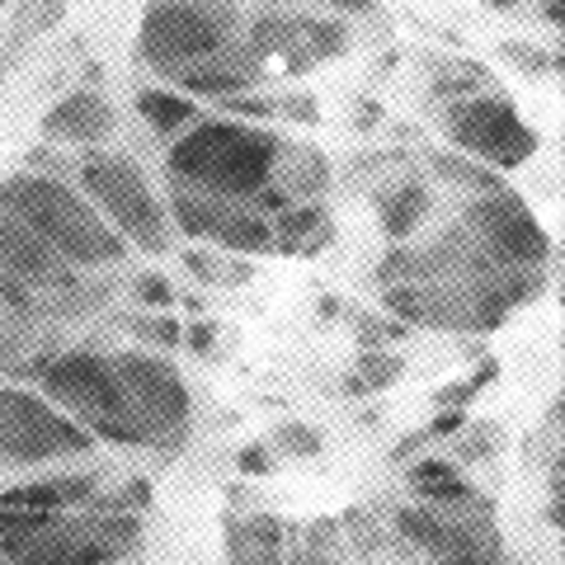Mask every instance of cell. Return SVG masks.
<instances>
[{
  "label": "cell",
  "mask_w": 565,
  "mask_h": 565,
  "mask_svg": "<svg viewBox=\"0 0 565 565\" xmlns=\"http://www.w3.org/2000/svg\"><path fill=\"white\" fill-rule=\"evenodd\" d=\"M282 137L259 122L232 118H193L189 132L166 151L174 184L217 193V199H255L278 180Z\"/></svg>",
  "instance_id": "obj_1"
},
{
  "label": "cell",
  "mask_w": 565,
  "mask_h": 565,
  "mask_svg": "<svg viewBox=\"0 0 565 565\" xmlns=\"http://www.w3.org/2000/svg\"><path fill=\"white\" fill-rule=\"evenodd\" d=\"M0 207L33 226L71 264H118L128 255V241L99 217L85 193L43 180V174H10L0 184Z\"/></svg>",
  "instance_id": "obj_2"
},
{
  "label": "cell",
  "mask_w": 565,
  "mask_h": 565,
  "mask_svg": "<svg viewBox=\"0 0 565 565\" xmlns=\"http://www.w3.org/2000/svg\"><path fill=\"white\" fill-rule=\"evenodd\" d=\"M141 546L137 514H52L39 527L0 537V565H114Z\"/></svg>",
  "instance_id": "obj_3"
},
{
  "label": "cell",
  "mask_w": 565,
  "mask_h": 565,
  "mask_svg": "<svg viewBox=\"0 0 565 565\" xmlns=\"http://www.w3.org/2000/svg\"><path fill=\"white\" fill-rule=\"evenodd\" d=\"M241 39V10L232 0H151L141 14V57H147L170 81L174 71L199 66L217 52L236 47Z\"/></svg>",
  "instance_id": "obj_4"
},
{
  "label": "cell",
  "mask_w": 565,
  "mask_h": 565,
  "mask_svg": "<svg viewBox=\"0 0 565 565\" xmlns=\"http://www.w3.org/2000/svg\"><path fill=\"white\" fill-rule=\"evenodd\" d=\"M81 189L122 241H132L147 255H166V245H170L166 207L132 161H122V156H85Z\"/></svg>",
  "instance_id": "obj_5"
},
{
  "label": "cell",
  "mask_w": 565,
  "mask_h": 565,
  "mask_svg": "<svg viewBox=\"0 0 565 565\" xmlns=\"http://www.w3.org/2000/svg\"><path fill=\"white\" fill-rule=\"evenodd\" d=\"M90 448H95V434L71 415H62L47 396L0 386V457L39 467V462H57V457H76Z\"/></svg>",
  "instance_id": "obj_6"
},
{
  "label": "cell",
  "mask_w": 565,
  "mask_h": 565,
  "mask_svg": "<svg viewBox=\"0 0 565 565\" xmlns=\"http://www.w3.org/2000/svg\"><path fill=\"white\" fill-rule=\"evenodd\" d=\"M24 373L39 377L43 396L76 424L132 411L128 392L114 373V359H99V353H39V359L24 363Z\"/></svg>",
  "instance_id": "obj_7"
},
{
  "label": "cell",
  "mask_w": 565,
  "mask_h": 565,
  "mask_svg": "<svg viewBox=\"0 0 565 565\" xmlns=\"http://www.w3.org/2000/svg\"><path fill=\"white\" fill-rule=\"evenodd\" d=\"M444 132L452 137L457 151L481 156L494 170H519L537 151V132L514 114V104L500 95L481 99H457L444 114Z\"/></svg>",
  "instance_id": "obj_8"
},
{
  "label": "cell",
  "mask_w": 565,
  "mask_h": 565,
  "mask_svg": "<svg viewBox=\"0 0 565 565\" xmlns=\"http://www.w3.org/2000/svg\"><path fill=\"white\" fill-rule=\"evenodd\" d=\"M170 217L193 241H217L236 255H264L274 250V226L264 222L255 199H217V193L174 184L170 193Z\"/></svg>",
  "instance_id": "obj_9"
},
{
  "label": "cell",
  "mask_w": 565,
  "mask_h": 565,
  "mask_svg": "<svg viewBox=\"0 0 565 565\" xmlns=\"http://www.w3.org/2000/svg\"><path fill=\"white\" fill-rule=\"evenodd\" d=\"M467 236L500 264V269H533L552 259V236L509 189H490L467 207Z\"/></svg>",
  "instance_id": "obj_10"
},
{
  "label": "cell",
  "mask_w": 565,
  "mask_h": 565,
  "mask_svg": "<svg viewBox=\"0 0 565 565\" xmlns=\"http://www.w3.org/2000/svg\"><path fill=\"white\" fill-rule=\"evenodd\" d=\"M114 373L128 392V405L151 424L161 438L184 434L189 424V386L174 373L166 359H151V353H118Z\"/></svg>",
  "instance_id": "obj_11"
},
{
  "label": "cell",
  "mask_w": 565,
  "mask_h": 565,
  "mask_svg": "<svg viewBox=\"0 0 565 565\" xmlns=\"http://www.w3.org/2000/svg\"><path fill=\"white\" fill-rule=\"evenodd\" d=\"M255 81H259V52H236V47H226V52H217V57H207L199 66H184V71L170 76V85L180 95H207V99L245 95Z\"/></svg>",
  "instance_id": "obj_12"
},
{
  "label": "cell",
  "mask_w": 565,
  "mask_h": 565,
  "mask_svg": "<svg viewBox=\"0 0 565 565\" xmlns=\"http://www.w3.org/2000/svg\"><path fill=\"white\" fill-rule=\"evenodd\" d=\"M43 132L52 141H76V147H90V141H104L114 132V109L90 90L66 95L57 109H47Z\"/></svg>",
  "instance_id": "obj_13"
},
{
  "label": "cell",
  "mask_w": 565,
  "mask_h": 565,
  "mask_svg": "<svg viewBox=\"0 0 565 565\" xmlns=\"http://www.w3.org/2000/svg\"><path fill=\"white\" fill-rule=\"evenodd\" d=\"M90 500H95V476H47V481L0 490V504H10V509H47V514L85 509Z\"/></svg>",
  "instance_id": "obj_14"
},
{
  "label": "cell",
  "mask_w": 565,
  "mask_h": 565,
  "mask_svg": "<svg viewBox=\"0 0 565 565\" xmlns=\"http://www.w3.org/2000/svg\"><path fill=\"white\" fill-rule=\"evenodd\" d=\"M330 241H334V222L321 203L282 207V217L274 226V245L282 255H321Z\"/></svg>",
  "instance_id": "obj_15"
},
{
  "label": "cell",
  "mask_w": 565,
  "mask_h": 565,
  "mask_svg": "<svg viewBox=\"0 0 565 565\" xmlns=\"http://www.w3.org/2000/svg\"><path fill=\"white\" fill-rule=\"evenodd\" d=\"M396 527H401V537H411L415 546H429V552H462V546H476L467 527L444 523L434 509H401Z\"/></svg>",
  "instance_id": "obj_16"
},
{
  "label": "cell",
  "mask_w": 565,
  "mask_h": 565,
  "mask_svg": "<svg viewBox=\"0 0 565 565\" xmlns=\"http://www.w3.org/2000/svg\"><path fill=\"white\" fill-rule=\"evenodd\" d=\"M411 490L419 494V500L429 504H467L476 500V490L457 476L452 462H434V457H424V462L411 467Z\"/></svg>",
  "instance_id": "obj_17"
},
{
  "label": "cell",
  "mask_w": 565,
  "mask_h": 565,
  "mask_svg": "<svg viewBox=\"0 0 565 565\" xmlns=\"http://www.w3.org/2000/svg\"><path fill=\"white\" fill-rule=\"evenodd\" d=\"M137 109H141V118L151 122L156 132H166V137H180L193 118H199V109H193V99H184L174 85H151V90H141L137 95Z\"/></svg>",
  "instance_id": "obj_18"
},
{
  "label": "cell",
  "mask_w": 565,
  "mask_h": 565,
  "mask_svg": "<svg viewBox=\"0 0 565 565\" xmlns=\"http://www.w3.org/2000/svg\"><path fill=\"white\" fill-rule=\"evenodd\" d=\"M377 207H382V232L392 241H405L424 222V212H429V189L424 184H401L396 193H386Z\"/></svg>",
  "instance_id": "obj_19"
},
{
  "label": "cell",
  "mask_w": 565,
  "mask_h": 565,
  "mask_svg": "<svg viewBox=\"0 0 565 565\" xmlns=\"http://www.w3.org/2000/svg\"><path fill=\"white\" fill-rule=\"evenodd\" d=\"M401 377V359H392V353H363L359 367H353V377H349V392H382V386H392Z\"/></svg>",
  "instance_id": "obj_20"
},
{
  "label": "cell",
  "mask_w": 565,
  "mask_h": 565,
  "mask_svg": "<svg viewBox=\"0 0 565 565\" xmlns=\"http://www.w3.org/2000/svg\"><path fill=\"white\" fill-rule=\"evenodd\" d=\"M434 170H444L452 184H476L481 193L504 189V184H500V174H490V170H481V166H467V161H452V156H434Z\"/></svg>",
  "instance_id": "obj_21"
},
{
  "label": "cell",
  "mask_w": 565,
  "mask_h": 565,
  "mask_svg": "<svg viewBox=\"0 0 565 565\" xmlns=\"http://www.w3.org/2000/svg\"><path fill=\"white\" fill-rule=\"evenodd\" d=\"M274 438H278V448L292 452V457H316V452H321V434L307 429V424H282Z\"/></svg>",
  "instance_id": "obj_22"
},
{
  "label": "cell",
  "mask_w": 565,
  "mask_h": 565,
  "mask_svg": "<svg viewBox=\"0 0 565 565\" xmlns=\"http://www.w3.org/2000/svg\"><path fill=\"white\" fill-rule=\"evenodd\" d=\"M62 6H66V0H20V14H14V20H24L29 33H39L47 24H57Z\"/></svg>",
  "instance_id": "obj_23"
},
{
  "label": "cell",
  "mask_w": 565,
  "mask_h": 565,
  "mask_svg": "<svg viewBox=\"0 0 565 565\" xmlns=\"http://www.w3.org/2000/svg\"><path fill=\"white\" fill-rule=\"evenodd\" d=\"M137 302H147V307H170L174 292H170V282H166L161 274H147V278H137Z\"/></svg>",
  "instance_id": "obj_24"
},
{
  "label": "cell",
  "mask_w": 565,
  "mask_h": 565,
  "mask_svg": "<svg viewBox=\"0 0 565 565\" xmlns=\"http://www.w3.org/2000/svg\"><path fill=\"white\" fill-rule=\"evenodd\" d=\"M137 334H147L156 344H180V326L170 316H151V321H137Z\"/></svg>",
  "instance_id": "obj_25"
},
{
  "label": "cell",
  "mask_w": 565,
  "mask_h": 565,
  "mask_svg": "<svg viewBox=\"0 0 565 565\" xmlns=\"http://www.w3.org/2000/svg\"><path fill=\"white\" fill-rule=\"evenodd\" d=\"M184 264H189V269L199 274L203 282H217V274H222V269H217V259H212V255H199V250H189Z\"/></svg>",
  "instance_id": "obj_26"
},
{
  "label": "cell",
  "mask_w": 565,
  "mask_h": 565,
  "mask_svg": "<svg viewBox=\"0 0 565 565\" xmlns=\"http://www.w3.org/2000/svg\"><path fill=\"white\" fill-rule=\"evenodd\" d=\"M236 462H241V471L264 476V471H269V452H264V448H245V452L236 457Z\"/></svg>",
  "instance_id": "obj_27"
},
{
  "label": "cell",
  "mask_w": 565,
  "mask_h": 565,
  "mask_svg": "<svg viewBox=\"0 0 565 565\" xmlns=\"http://www.w3.org/2000/svg\"><path fill=\"white\" fill-rule=\"evenodd\" d=\"M462 429H467V415H462V411H448V415L434 419L429 434H462Z\"/></svg>",
  "instance_id": "obj_28"
},
{
  "label": "cell",
  "mask_w": 565,
  "mask_h": 565,
  "mask_svg": "<svg viewBox=\"0 0 565 565\" xmlns=\"http://www.w3.org/2000/svg\"><path fill=\"white\" fill-rule=\"evenodd\" d=\"M438 565H486V556L476 552V546H462V552H444Z\"/></svg>",
  "instance_id": "obj_29"
},
{
  "label": "cell",
  "mask_w": 565,
  "mask_h": 565,
  "mask_svg": "<svg viewBox=\"0 0 565 565\" xmlns=\"http://www.w3.org/2000/svg\"><path fill=\"white\" fill-rule=\"evenodd\" d=\"M476 396V382H462V386H448L444 396H438V405H467Z\"/></svg>",
  "instance_id": "obj_30"
},
{
  "label": "cell",
  "mask_w": 565,
  "mask_h": 565,
  "mask_svg": "<svg viewBox=\"0 0 565 565\" xmlns=\"http://www.w3.org/2000/svg\"><path fill=\"white\" fill-rule=\"evenodd\" d=\"M189 349L193 353H207L212 349V326H189Z\"/></svg>",
  "instance_id": "obj_31"
},
{
  "label": "cell",
  "mask_w": 565,
  "mask_h": 565,
  "mask_svg": "<svg viewBox=\"0 0 565 565\" xmlns=\"http://www.w3.org/2000/svg\"><path fill=\"white\" fill-rule=\"evenodd\" d=\"M494 6H509V0H494Z\"/></svg>",
  "instance_id": "obj_32"
},
{
  "label": "cell",
  "mask_w": 565,
  "mask_h": 565,
  "mask_svg": "<svg viewBox=\"0 0 565 565\" xmlns=\"http://www.w3.org/2000/svg\"><path fill=\"white\" fill-rule=\"evenodd\" d=\"M311 565H321V561H311Z\"/></svg>",
  "instance_id": "obj_33"
}]
</instances>
